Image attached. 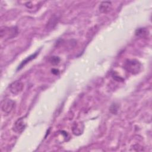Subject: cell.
<instances>
[{
    "mask_svg": "<svg viewBox=\"0 0 152 152\" xmlns=\"http://www.w3.org/2000/svg\"><path fill=\"white\" fill-rule=\"evenodd\" d=\"M141 64L136 59H127L124 64V68L132 74L139 73L141 69Z\"/></svg>",
    "mask_w": 152,
    "mask_h": 152,
    "instance_id": "cell-1",
    "label": "cell"
},
{
    "mask_svg": "<svg viewBox=\"0 0 152 152\" xmlns=\"http://www.w3.org/2000/svg\"><path fill=\"white\" fill-rule=\"evenodd\" d=\"M18 29L16 27H5L4 28L1 29V37H2L3 36H5L6 34L8 35V38L11 39L14 37H15L18 34Z\"/></svg>",
    "mask_w": 152,
    "mask_h": 152,
    "instance_id": "cell-2",
    "label": "cell"
},
{
    "mask_svg": "<svg viewBox=\"0 0 152 152\" xmlns=\"http://www.w3.org/2000/svg\"><path fill=\"white\" fill-rule=\"evenodd\" d=\"M24 84L20 81H15L11 84L10 86V91L14 95L20 94L23 90Z\"/></svg>",
    "mask_w": 152,
    "mask_h": 152,
    "instance_id": "cell-3",
    "label": "cell"
},
{
    "mask_svg": "<svg viewBox=\"0 0 152 152\" xmlns=\"http://www.w3.org/2000/svg\"><path fill=\"white\" fill-rule=\"evenodd\" d=\"M15 104V102L11 99H5L2 102L1 109L3 112L8 114L14 109Z\"/></svg>",
    "mask_w": 152,
    "mask_h": 152,
    "instance_id": "cell-4",
    "label": "cell"
},
{
    "mask_svg": "<svg viewBox=\"0 0 152 152\" xmlns=\"http://www.w3.org/2000/svg\"><path fill=\"white\" fill-rule=\"evenodd\" d=\"M26 126V124L24 121L23 118H21L15 122L14 125V130L18 133H21L24 130Z\"/></svg>",
    "mask_w": 152,
    "mask_h": 152,
    "instance_id": "cell-5",
    "label": "cell"
},
{
    "mask_svg": "<svg viewBox=\"0 0 152 152\" xmlns=\"http://www.w3.org/2000/svg\"><path fill=\"white\" fill-rule=\"evenodd\" d=\"M112 7L110 1H103L99 6V10L103 13H106L110 11Z\"/></svg>",
    "mask_w": 152,
    "mask_h": 152,
    "instance_id": "cell-6",
    "label": "cell"
},
{
    "mask_svg": "<svg viewBox=\"0 0 152 152\" xmlns=\"http://www.w3.org/2000/svg\"><path fill=\"white\" fill-rule=\"evenodd\" d=\"M39 53V52H36V53H33V54H32V55H30L29 56H28V57H27L24 60H23L22 62H21V63L20 64V65L18 66V67L17 68V70H20V69H21L22 68H23L28 62H29L30 61H31L32 59H34L36 56H37V54Z\"/></svg>",
    "mask_w": 152,
    "mask_h": 152,
    "instance_id": "cell-7",
    "label": "cell"
},
{
    "mask_svg": "<svg viewBox=\"0 0 152 152\" xmlns=\"http://www.w3.org/2000/svg\"><path fill=\"white\" fill-rule=\"evenodd\" d=\"M135 35L139 37H145L148 34V30L145 28H139L135 31Z\"/></svg>",
    "mask_w": 152,
    "mask_h": 152,
    "instance_id": "cell-8",
    "label": "cell"
},
{
    "mask_svg": "<svg viewBox=\"0 0 152 152\" xmlns=\"http://www.w3.org/2000/svg\"><path fill=\"white\" fill-rule=\"evenodd\" d=\"M49 62L53 64V65H57L60 62V58L58 56H51L49 59Z\"/></svg>",
    "mask_w": 152,
    "mask_h": 152,
    "instance_id": "cell-9",
    "label": "cell"
}]
</instances>
